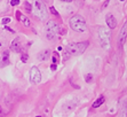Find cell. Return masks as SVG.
Returning a JSON list of instances; mask_svg holds the SVG:
<instances>
[{
    "instance_id": "1",
    "label": "cell",
    "mask_w": 127,
    "mask_h": 117,
    "mask_svg": "<svg viewBox=\"0 0 127 117\" xmlns=\"http://www.w3.org/2000/svg\"><path fill=\"white\" fill-rule=\"evenodd\" d=\"M70 26L72 28L73 31H77V32H85V31H87L86 21L80 15H74L73 17H71Z\"/></svg>"
},
{
    "instance_id": "2",
    "label": "cell",
    "mask_w": 127,
    "mask_h": 117,
    "mask_svg": "<svg viewBox=\"0 0 127 117\" xmlns=\"http://www.w3.org/2000/svg\"><path fill=\"white\" fill-rule=\"evenodd\" d=\"M88 46V43H70L66 46V52L71 55H79L85 52Z\"/></svg>"
},
{
    "instance_id": "3",
    "label": "cell",
    "mask_w": 127,
    "mask_h": 117,
    "mask_svg": "<svg viewBox=\"0 0 127 117\" xmlns=\"http://www.w3.org/2000/svg\"><path fill=\"white\" fill-rule=\"evenodd\" d=\"M110 37H111V33L106 28H100L98 30V38L101 41V46L103 47L104 50H109L110 48Z\"/></svg>"
},
{
    "instance_id": "4",
    "label": "cell",
    "mask_w": 127,
    "mask_h": 117,
    "mask_svg": "<svg viewBox=\"0 0 127 117\" xmlns=\"http://www.w3.org/2000/svg\"><path fill=\"white\" fill-rule=\"evenodd\" d=\"M33 7H34L35 14L38 15V17L40 20H46L48 16L47 9H46V6L45 3L42 2V0H33Z\"/></svg>"
},
{
    "instance_id": "5",
    "label": "cell",
    "mask_w": 127,
    "mask_h": 117,
    "mask_svg": "<svg viewBox=\"0 0 127 117\" xmlns=\"http://www.w3.org/2000/svg\"><path fill=\"white\" fill-rule=\"evenodd\" d=\"M60 31V25L55 22V21H48L47 23H46V32H47V38L49 40L54 39L55 37L57 36Z\"/></svg>"
},
{
    "instance_id": "6",
    "label": "cell",
    "mask_w": 127,
    "mask_h": 117,
    "mask_svg": "<svg viewBox=\"0 0 127 117\" xmlns=\"http://www.w3.org/2000/svg\"><path fill=\"white\" fill-rule=\"evenodd\" d=\"M30 80L34 84H39L41 82V73L37 67H32L30 71Z\"/></svg>"
},
{
    "instance_id": "7",
    "label": "cell",
    "mask_w": 127,
    "mask_h": 117,
    "mask_svg": "<svg viewBox=\"0 0 127 117\" xmlns=\"http://www.w3.org/2000/svg\"><path fill=\"white\" fill-rule=\"evenodd\" d=\"M126 37H127V22H125L124 26L121 28L119 36H118V46L119 47H121L124 45L125 40H126Z\"/></svg>"
},
{
    "instance_id": "8",
    "label": "cell",
    "mask_w": 127,
    "mask_h": 117,
    "mask_svg": "<svg viewBox=\"0 0 127 117\" xmlns=\"http://www.w3.org/2000/svg\"><path fill=\"white\" fill-rule=\"evenodd\" d=\"M10 50L15 53L21 52V40H20V38H15L13 40V43L10 44Z\"/></svg>"
},
{
    "instance_id": "9",
    "label": "cell",
    "mask_w": 127,
    "mask_h": 117,
    "mask_svg": "<svg viewBox=\"0 0 127 117\" xmlns=\"http://www.w3.org/2000/svg\"><path fill=\"white\" fill-rule=\"evenodd\" d=\"M106 24L109 26L110 29H115L116 26H117V20L113 17V15L109 14L106 16Z\"/></svg>"
},
{
    "instance_id": "10",
    "label": "cell",
    "mask_w": 127,
    "mask_h": 117,
    "mask_svg": "<svg viewBox=\"0 0 127 117\" xmlns=\"http://www.w3.org/2000/svg\"><path fill=\"white\" fill-rule=\"evenodd\" d=\"M49 55H50L49 50H44L42 52H40L38 54V60L39 61H46V60L49 58Z\"/></svg>"
},
{
    "instance_id": "11",
    "label": "cell",
    "mask_w": 127,
    "mask_h": 117,
    "mask_svg": "<svg viewBox=\"0 0 127 117\" xmlns=\"http://www.w3.org/2000/svg\"><path fill=\"white\" fill-rule=\"evenodd\" d=\"M16 16H17V18L18 20H21L22 22H23V24L25 26H28L29 28L31 24H30V21H29V18H27L24 15H21V12H16Z\"/></svg>"
},
{
    "instance_id": "12",
    "label": "cell",
    "mask_w": 127,
    "mask_h": 117,
    "mask_svg": "<svg viewBox=\"0 0 127 117\" xmlns=\"http://www.w3.org/2000/svg\"><path fill=\"white\" fill-rule=\"evenodd\" d=\"M104 100H105V99H104V97H103V95H101L98 99H96L94 101V103H93V107H94V108H97V107H100V106L104 102Z\"/></svg>"
},
{
    "instance_id": "13",
    "label": "cell",
    "mask_w": 127,
    "mask_h": 117,
    "mask_svg": "<svg viewBox=\"0 0 127 117\" xmlns=\"http://www.w3.org/2000/svg\"><path fill=\"white\" fill-rule=\"evenodd\" d=\"M24 8H25V10H27L28 13H31V3L30 2H28V1H25V2H24Z\"/></svg>"
},
{
    "instance_id": "14",
    "label": "cell",
    "mask_w": 127,
    "mask_h": 117,
    "mask_svg": "<svg viewBox=\"0 0 127 117\" xmlns=\"http://www.w3.org/2000/svg\"><path fill=\"white\" fill-rule=\"evenodd\" d=\"M85 80H86L87 83H91V82L93 80V76L91 75V73H88V75H86V76H85Z\"/></svg>"
},
{
    "instance_id": "15",
    "label": "cell",
    "mask_w": 127,
    "mask_h": 117,
    "mask_svg": "<svg viewBox=\"0 0 127 117\" xmlns=\"http://www.w3.org/2000/svg\"><path fill=\"white\" fill-rule=\"evenodd\" d=\"M20 3V0H10V5L12 6H17Z\"/></svg>"
},
{
    "instance_id": "16",
    "label": "cell",
    "mask_w": 127,
    "mask_h": 117,
    "mask_svg": "<svg viewBox=\"0 0 127 117\" xmlns=\"http://www.w3.org/2000/svg\"><path fill=\"white\" fill-rule=\"evenodd\" d=\"M49 10L52 12V14H54V15H56V16H59V13L56 12V9L54 8V7H50L49 8Z\"/></svg>"
},
{
    "instance_id": "17",
    "label": "cell",
    "mask_w": 127,
    "mask_h": 117,
    "mask_svg": "<svg viewBox=\"0 0 127 117\" xmlns=\"http://www.w3.org/2000/svg\"><path fill=\"white\" fill-rule=\"evenodd\" d=\"M1 22H2V24H8L9 22H10V18H9V17H5V18H2V21H1Z\"/></svg>"
},
{
    "instance_id": "18",
    "label": "cell",
    "mask_w": 127,
    "mask_h": 117,
    "mask_svg": "<svg viewBox=\"0 0 127 117\" xmlns=\"http://www.w3.org/2000/svg\"><path fill=\"white\" fill-rule=\"evenodd\" d=\"M22 61L23 62H28V58H29V56L27 55V54H22Z\"/></svg>"
},
{
    "instance_id": "19",
    "label": "cell",
    "mask_w": 127,
    "mask_h": 117,
    "mask_svg": "<svg viewBox=\"0 0 127 117\" xmlns=\"http://www.w3.org/2000/svg\"><path fill=\"white\" fill-rule=\"evenodd\" d=\"M53 62H54V63H56V62H57V53H54V55H53Z\"/></svg>"
},
{
    "instance_id": "20",
    "label": "cell",
    "mask_w": 127,
    "mask_h": 117,
    "mask_svg": "<svg viewBox=\"0 0 127 117\" xmlns=\"http://www.w3.org/2000/svg\"><path fill=\"white\" fill-rule=\"evenodd\" d=\"M5 29H6V30H7V31H9V32H13V33H14V32H15L14 30H13V29H10V28H8V26H6V28H5Z\"/></svg>"
},
{
    "instance_id": "21",
    "label": "cell",
    "mask_w": 127,
    "mask_h": 117,
    "mask_svg": "<svg viewBox=\"0 0 127 117\" xmlns=\"http://www.w3.org/2000/svg\"><path fill=\"white\" fill-rule=\"evenodd\" d=\"M50 68H52V70H55V69H56V64H55V63H53Z\"/></svg>"
},
{
    "instance_id": "22",
    "label": "cell",
    "mask_w": 127,
    "mask_h": 117,
    "mask_svg": "<svg viewBox=\"0 0 127 117\" xmlns=\"http://www.w3.org/2000/svg\"><path fill=\"white\" fill-rule=\"evenodd\" d=\"M62 1H64V2H71L72 0H62Z\"/></svg>"
},
{
    "instance_id": "23",
    "label": "cell",
    "mask_w": 127,
    "mask_h": 117,
    "mask_svg": "<svg viewBox=\"0 0 127 117\" xmlns=\"http://www.w3.org/2000/svg\"><path fill=\"white\" fill-rule=\"evenodd\" d=\"M37 117H41V116H37Z\"/></svg>"
},
{
    "instance_id": "24",
    "label": "cell",
    "mask_w": 127,
    "mask_h": 117,
    "mask_svg": "<svg viewBox=\"0 0 127 117\" xmlns=\"http://www.w3.org/2000/svg\"><path fill=\"white\" fill-rule=\"evenodd\" d=\"M120 1H124V0H120Z\"/></svg>"
},
{
    "instance_id": "25",
    "label": "cell",
    "mask_w": 127,
    "mask_h": 117,
    "mask_svg": "<svg viewBox=\"0 0 127 117\" xmlns=\"http://www.w3.org/2000/svg\"><path fill=\"white\" fill-rule=\"evenodd\" d=\"M0 45H1V44H0Z\"/></svg>"
}]
</instances>
